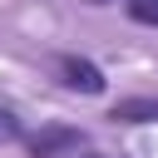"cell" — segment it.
Returning a JSON list of instances; mask_svg holds the SVG:
<instances>
[{
	"label": "cell",
	"mask_w": 158,
	"mask_h": 158,
	"mask_svg": "<svg viewBox=\"0 0 158 158\" xmlns=\"http://www.w3.org/2000/svg\"><path fill=\"white\" fill-rule=\"evenodd\" d=\"M59 74H64V84H69V89H79V94H104V69H99L94 59L59 54Z\"/></svg>",
	"instance_id": "1"
},
{
	"label": "cell",
	"mask_w": 158,
	"mask_h": 158,
	"mask_svg": "<svg viewBox=\"0 0 158 158\" xmlns=\"http://www.w3.org/2000/svg\"><path fill=\"white\" fill-rule=\"evenodd\" d=\"M74 148H79V128H64V123H49V128H40L30 138V153L35 158H64Z\"/></svg>",
	"instance_id": "2"
},
{
	"label": "cell",
	"mask_w": 158,
	"mask_h": 158,
	"mask_svg": "<svg viewBox=\"0 0 158 158\" xmlns=\"http://www.w3.org/2000/svg\"><path fill=\"white\" fill-rule=\"evenodd\" d=\"M109 118H118V123H158V99H148V94L118 99V104L109 109Z\"/></svg>",
	"instance_id": "3"
},
{
	"label": "cell",
	"mask_w": 158,
	"mask_h": 158,
	"mask_svg": "<svg viewBox=\"0 0 158 158\" xmlns=\"http://www.w3.org/2000/svg\"><path fill=\"white\" fill-rule=\"evenodd\" d=\"M128 15H133L138 25H153V30H158V0H128Z\"/></svg>",
	"instance_id": "4"
},
{
	"label": "cell",
	"mask_w": 158,
	"mask_h": 158,
	"mask_svg": "<svg viewBox=\"0 0 158 158\" xmlns=\"http://www.w3.org/2000/svg\"><path fill=\"white\" fill-rule=\"evenodd\" d=\"M0 138H20V118L10 109H0Z\"/></svg>",
	"instance_id": "5"
},
{
	"label": "cell",
	"mask_w": 158,
	"mask_h": 158,
	"mask_svg": "<svg viewBox=\"0 0 158 158\" xmlns=\"http://www.w3.org/2000/svg\"><path fill=\"white\" fill-rule=\"evenodd\" d=\"M94 5H104V0H94Z\"/></svg>",
	"instance_id": "6"
},
{
	"label": "cell",
	"mask_w": 158,
	"mask_h": 158,
	"mask_svg": "<svg viewBox=\"0 0 158 158\" xmlns=\"http://www.w3.org/2000/svg\"><path fill=\"white\" fill-rule=\"evenodd\" d=\"M89 158H94V153H89Z\"/></svg>",
	"instance_id": "7"
}]
</instances>
